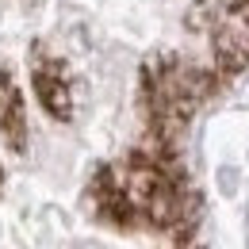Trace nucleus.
<instances>
[{
	"label": "nucleus",
	"mask_w": 249,
	"mask_h": 249,
	"mask_svg": "<svg viewBox=\"0 0 249 249\" xmlns=\"http://www.w3.org/2000/svg\"><path fill=\"white\" fill-rule=\"evenodd\" d=\"M107 215L119 222H154L169 226L184 215V196L173 177L154 165H130L123 173H107Z\"/></svg>",
	"instance_id": "obj_1"
},
{
	"label": "nucleus",
	"mask_w": 249,
	"mask_h": 249,
	"mask_svg": "<svg viewBox=\"0 0 249 249\" xmlns=\"http://www.w3.org/2000/svg\"><path fill=\"white\" fill-rule=\"evenodd\" d=\"M35 89L42 96V104H46V111H54L58 119L69 115V89H65V81L58 73H50V69H38L35 73Z\"/></svg>",
	"instance_id": "obj_2"
}]
</instances>
